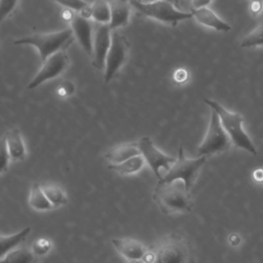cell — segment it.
Instances as JSON below:
<instances>
[{
    "label": "cell",
    "instance_id": "obj_1",
    "mask_svg": "<svg viewBox=\"0 0 263 263\" xmlns=\"http://www.w3.org/2000/svg\"><path fill=\"white\" fill-rule=\"evenodd\" d=\"M153 198L164 214L189 213L193 209V200L183 181L157 182Z\"/></svg>",
    "mask_w": 263,
    "mask_h": 263
},
{
    "label": "cell",
    "instance_id": "obj_2",
    "mask_svg": "<svg viewBox=\"0 0 263 263\" xmlns=\"http://www.w3.org/2000/svg\"><path fill=\"white\" fill-rule=\"evenodd\" d=\"M75 40L71 29H65L51 33H37L22 37L13 41L16 45H32L39 52V58L46 61L52 54L66 50Z\"/></svg>",
    "mask_w": 263,
    "mask_h": 263
},
{
    "label": "cell",
    "instance_id": "obj_3",
    "mask_svg": "<svg viewBox=\"0 0 263 263\" xmlns=\"http://www.w3.org/2000/svg\"><path fill=\"white\" fill-rule=\"evenodd\" d=\"M204 103L209 107H211V109L215 110L218 113L221 123L224 129L226 130L227 135L229 136L232 144L237 148L243 149L249 153L256 155L257 150L252 140L243 129L242 116L239 113L230 112L229 110L225 109L222 105H220L217 101L204 99Z\"/></svg>",
    "mask_w": 263,
    "mask_h": 263
},
{
    "label": "cell",
    "instance_id": "obj_4",
    "mask_svg": "<svg viewBox=\"0 0 263 263\" xmlns=\"http://www.w3.org/2000/svg\"><path fill=\"white\" fill-rule=\"evenodd\" d=\"M129 3L140 14L173 27L177 26L181 21L192 17L191 12L179 10L172 2L166 0H157L149 3L140 0H129Z\"/></svg>",
    "mask_w": 263,
    "mask_h": 263
},
{
    "label": "cell",
    "instance_id": "obj_5",
    "mask_svg": "<svg viewBox=\"0 0 263 263\" xmlns=\"http://www.w3.org/2000/svg\"><path fill=\"white\" fill-rule=\"evenodd\" d=\"M153 263H194L192 248L180 234H170L154 252Z\"/></svg>",
    "mask_w": 263,
    "mask_h": 263
},
{
    "label": "cell",
    "instance_id": "obj_6",
    "mask_svg": "<svg viewBox=\"0 0 263 263\" xmlns=\"http://www.w3.org/2000/svg\"><path fill=\"white\" fill-rule=\"evenodd\" d=\"M205 156H197L196 158H187L184 154L183 147L180 146L178 157L171 170L158 182H173L176 180L183 181L186 188L190 191L198 178L199 172L205 163Z\"/></svg>",
    "mask_w": 263,
    "mask_h": 263
},
{
    "label": "cell",
    "instance_id": "obj_7",
    "mask_svg": "<svg viewBox=\"0 0 263 263\" xmlns=\"http://www.w3.org/2000/svg\"><path fill=\"white\" fill-rule=\"evenodd\" d=\"M232 142L224 129L218 113L212 109L206 134L197 148L198 156H209L229 150Z\"/></svg>",
    "mask_w": 263,
    "mask_h": 263
},
{
    "label": "cell",
    "instance_id": "obj_8",
    "mask_svg": "<svg viewBox=\"0 0 263 263\" xmlns=\"http://www.w3.org/2000/svg\"><path fill=\"white\" fill-rule=\"evenodd\" d=\"M129 49L130 45L126 37L118 31H112L111 45L107 53L104 69V81L106 84L117 76L128 59Z\"/></svg>",
    "mask_w": 263,
    "mask_h": 263
},
{
    "label": "cell",
    "instance_id": "obj_9",
    "mask_svg": "<svg viewBox=\"0 0 263 263\" xmlns=\"http://www.w3.org/2000/svg\"><path fill=\"white\" fill-rule=\"evenodd\" d=\"M138 145L145 162L149 165L157 180H161L176 162L177 157L170 156L160 151L149 137L141 138Z\"/></svg>",
    "mask_w": 263,
    "mask_h": 263
},
{
    "label": "cell",
    "instance_id": "obj_10",
    "mask_svg": "<svg viewBox=\"0 0 263 263\" xmlns=\"http://www.w3.org/2000/svg\"><path fill=\"white\" fill-rule=\"evenodd\" d=\"M70 63L66 51H59L43 62L41 68L28 84L29 89H34L40 84L60 76L68 68Z\"/></svg>",
    "mask_w": 263,
    "mask_h": 263
},
{
    "label": "cell",
    "instance_id": "obj_11",
    "mask_svg": "<svg viewBox=\"0 0 263 263\" xmlns=\"http://www.w3.org/2000/svg\"><path fill=\"white\" fill-rule=\"evenodd\" d=\"M93 26V46L91 63L96 69L104 70L107 53L111 45L112 30L110 29L109 25L95 23Z\"/></svg>",
    "mask_w": 263,
    "mask_h": 263
},
{
    "label": "cell",
    "instance_id": "obj_12",
    "mask_svg": "<svg viewBox=\"0 0 263 263\" xmlns=\"http://www.w3.org/2000/svg\"><path fill=\"white\" fill-rule=\"evenodd\" d=\"M71 24V30L75 39L79 42L82 49L88 57L92 55L93 46V27L89 18H86L78 13L74 15Z\"/></svg>",
    "mask_w": 263,
    "mask_h": 263
},
{
    "label": "cell",
    "instance_id": "obj_13",
    "mask_svg": "<svg viewBox=\"0 0 263 263\" xmlns=\"http://www.w3.org/2000/svg\"><path fill=\"white\" fill-rule=\"evenodd\" d=\"M112 245L114 249L128 261L142 260L147 253L146 247L141 241L130 237L113 238Z\"/></svg>",
    "mask_w": 263,
    "mask_h": 263
},
{
    "label": "cell",
    "instance_id": "obj_14",
    "mask_svg": "<svg viewBox=\"0 0 263 263\" xmlns=\"http://www.w3.org/2000/svg\"><path fill=\"white\" fill-rule=\"evenodd\" d=\"M192 17H194L197 23L212 28L218 32H229L231 30V26L221 20L212 9L209 7H202V8H191Z\"/></svg>",
    "mask_w": 263,
    "mask_h": 263
},
{
    "label": "cell",
    "instance_id": "obj_15",
    "mask_svg": "<svg viewBox=\"0 0 263 263\" xmlns=\"http://www.w3.org/2000/svg\"><path fill=\"white\" fill-rule=\"evenodd\" d=\"M109 4L111 9L110 29L115 31L120 27L126 26L130 16V3L127 0H111Z\"/></svg>",
    "mask_w": 263,
    "mask_h": 263
},
{
    "label": "cell",
    "instance_id": "obj_16",
    "mask_svg": "<svg viewBox=\"0 0 263 263\" xmlns=\"http://www.w3.org/2000/svg\"><path fill=\"white\" fill-rule=\"evenodd\" d=\"M140 154L141 152L138 143H124L113 146L107 150L105 153V158L109 160L111 164H116Z\"/></svg>",
    "mask_w": 263,
    "mask_h": 263
},
{
    "label": "cell",
    "instance_id": "obj_17",
    "mask_svg": "<svg viewBox=\"0 0 263 263\" xmlns=\"http://www.w3.org/2000/svg\"><path fill=\"white\" fill-rule=\"evenodd\" d=\"M4 139L11 157V160H23L26 156V146L24 144L20 129L11 128L6 132Z\"/></svg>",
    "mask_w": 263,
    "mask_h": 263
},
{
    "label": "cell",
    "instance_id": "obj_18",
    "mask_svg": "<svg viewBox=\"0 0 263 263\" xmlns=\"http://www.w3.org/2000/svg\"><path fill=\"white\" fill-rule=\"evenodd\" d=\"M29 204L36 211H49L53 209V205L46 197L42 186L37 183H34L30 189Z\"/></svg>",
    "mask_w": 263,
    "mask_h": 263
},
{
    "label": "cell",
    "instance_id": "obj_19",
    "mask_svg": "<svg viewBox=\"0 0 263 263\" xmlns=\"http://www.w3.org/2000/svg\"><path fill=\"white\" fill-rule=\"evenodd\" d=\"M145 159L140 154L137 156H134L121 163L116 164H110L109 168L118 173L119 175H134L140 172L144 165H145Z\"/></svg>",
    "mask_w": 263,
    "mask_h": 263
},
{
    "label": "cell",
    "instance_id": "obj_20",
    "mask_svg": "<svg viewBox=\"0 0 263 263\" xmlns=\"http://www.w3.org/2000/svg\"><path fill=\"white\" fill-rule=\"evenodd\" d=\"M30 232L31 228L26 227L16 233L9 235H1V257L7 254L8 252L16 249L28 237Z\"/></svg>",
    "mask_w": 263,
    "mask_h": 263
},
{
    "label": "cell",
    "instance_id": "obj_21",
    "mask_svg": "<svg viewBox=\"0 0 263 263\" xmlns=\"http://www.w3.org/2000/svg\"><path fill=\"white\" fill-rule=\"evenodd\" d=\"M96 24L109 25L111 21L110 4L106 0H95L91 3V16Z\"/></svg>",
    "mask_w": 263,
    "mask_h": 263
},
{
    "label": "cell",
    "instance_id": "obj_22",
    "mask_svg": "<svg viewBox=\"0 0 263 263\" xmlns=\"http://www.w3.org/2000/svg\"><path fill=\"white\" fill-rule=\"evenodd\" d=\"M34 253L27 248H16L1 257L0 263H33Z\"/></svg>",
    "mask_w": 263,
    "mask_h": 263
},
{
    "label": "cell",
    "instance_id": "obj_23",
    "mask_svg": "<svg viewBox=\"0 0 263 263\" xmlns=\"http://www.w3.org/2000/svg\"><path fill=\"white\" fill-rule=\"evenodd\" d=\"M42 189L50 201V203L53 205V208L62 206L67 202V195L65 191L57 184H44L41 185Z\"/></svg>",
    "mask_w": 263,
    "mask_h": 263
},
{
    "label": "cell",
    "instance_id": "obj_24",
    "mask_svg": "<svg viewBox=\"0 0 263 263\" xmlns=\"http://www.w3.org/2000/svg\"><path fill=\"white\" fill-rule=\"evenodd\" d=\"M57 3L65 6L67 9L73 10L76 13L90 18L91 16V4L87 3L84 0H53Z\"/></svg>",
    "mask_w": 263,
    "mask_h": 263
},
{
    "label": "cell",
    "instance_id": "obj_25",
    "mask_svg": "<svg viewBox=\"0 0 263 263\" xmlns=\"http://www.w3.org/2000/svg\"><path fill=\"white\" fill-rule=\"evenodd\" d=\"M263 45V24H260L255 30L248 34L240 42V46L245 48Z\"/></svg>",
    "mask_w": 263,
    "mask_h": 263
},
{
    "label": "cell",
    "instance_id": "obj_26",
    "mask_svg": "<svg viewBox=\"0 0 263 263\" xmlns=\"http://www.w3.org/2000/svg\"><path fill=\"white\" fill-rule=\"evenodd\" d=\"M18 0H0V17L4 21L9 17L16 9Z\"/></svg>",
    "mask_w": 263,
    "mask_h": 263
},
{
    "label": "cell",
    "instance_id": "obj_27",
    "mask_svg": "<svg viewBox=\"0 0 263 263\" xmlns=\"http://www.w3.org/2000/svg\"><path fill=\"white\" fill-rule=\"evenodd\" d=\"M10 159H11V157H10V154H9V151L7 148V144L3 137L2 141H1V173H4L7 170Z\"/></svg>",
    "mask_w": 263,
    "mask_h": 263
},
{
    "label": "cell",
    "instance_id": "obj_28",
    "mask_svg": "<svg viewBox=\"0 0 263 263\" xmlns=\"http://www.w3.org/2000/svg\"><path fill=\"white\" fill-rule=\"evenodd\" d=\"M50 249V242L46 239H39L33 247L34 255H44Z\"/></svg>",
    "mask_w": 263,
    "mask_h": 263
},
{
    "label": "cell",
    "instance_id": "obj_29",
    "mask_svg": "<svg viewBox=\"0 0 263 263\" xmlns=\"http://www.w3.org/2000/svg\"><path fill=\"white\" fill-rule=\"evenodd\" d=\"M75 91V86L74 84L69 81V80H66L64 81L63 83H61L60 87L58 88L57 92L59 93V96L61 97H69L71 95H73V92Z\"/></svg>",
    "mask_w": 263,
    "mask_h": 263
},
{
    "label": "cell",
    "instance_id": "obj_30",
    "mask_svg": "<svg viewBox=\"0 0 263 263\" xmlns=\"http://www.w3.org/2000/svg\"><path fill=\"white\" fill-rule=\"evenodd\" d=\"M263 10V0H252L250 3V11L255 16H260Z\"/></svg>",
    "mask_w": 263,
    "mask_h": 263
},
{
    "label": "cell",
    "instance_id": "obj_31",
    "mask_svg": "<svg viewBox=\"0 0 263 263\" xmlns=\"http://www.w3.org/2000/svg\"><path fill=\"white\" fill-rule=\"evenodd\" d=\"M187 77H188V73L185 69H177L174 73V80L179 83L186 81Z\"/></svg>",
    "mask_w": 263,
    "mask_h": 263
},
{
    "label": "cell",
    "instance_id": "obj_32",
    "mask_svg": "<svg viewBox=\"0 0 263 263\" xmlns=\"http://www.w3.org/2000/svg\"><path fill=\"white\" fill-rule=\"evenodd\" d=\"M212 2V0H191L192 8H202V7H208V5Z\"/></svg>",
    "mask_w": 263,
    "mask_h": 263
},
{
    "label": "cell",
    "instance_id": "obj_33",
    "mask_svg": "<svg viewBox=\"0 0 263 263\" xmlns=\"http://www.w3.org/2000/svg\"><path fill=\"white\" fill-rule=\"evenodd\" d=\"M76 14V12H74L73 10H70V9H65L63 12H62V17L65 20V21H72V18L74 17V15Z\"/></svg>",
    "mask_w": 263,
    "mask_h": 263
},
{
    "label": "cell",
    "instance_id": "obj_34",
    "mask_svg": "<svg viewBox=\"0 0 263 263\" xmlns=\"http://www.w3.org/2000/svg\"><path fill=\"white\" fill-rule=\"evenodd\" d=\"M254 179L258 182H262L263 181V170L262 168H258L254 172Z\"/></svg>",
    "mask_w": 263,
    "mask_h": 263
},
{
    "label": "cell",
    "instance_id": "obj_35",
    "mask_svg": "<svg viewBox=\"0 0 263 263\" xmlns=\"http://www.w3.org/2000/svg\"><path fill=\"white\" fill-rule=\"evenodd\" d=\"M140 1L145 2V3H149V2H154V1H157V0H140ZM166 1L172 2L174 5H180V3H181V1H179V0H166Z\"/></svg>",
    "mask_w": 263,
    "mask_h": 263
},
{
    "label": "cell",
    "instance_id": "obj_36",
    "mask_svg": "<svg viewBox=\"0 0 263 263\" xmlns=\"http://www.w3.org/2000/svg\"><path fill=\"white\" fill-rule=\"evenodd\" d=\"M129 263H147L144 260H134V261H129Z\"/></svg>",
    "mask_w": 263,
    "mask_h": 263
},
{
    "label": "cell",
    "instance_id": "obj_37",
    "mask_svg": "<svg viewBox=\"0 0 263 263\" xmlns=\"http://www.w3.org/2000/svg\"><path fill=\"white\" fill-rule=\"evenodd\" d=\"M259 20H260V24H263V10H262V13L259 16Z\"/></svg>",
    "mask_w": 263,
    "mask_h": 263
},
{
    "label": "cell",
    "instance_id": "obj_38",
    "mask_svg": "<svg viewBox=\"0 0 263 263\" xmlns=\"http://www.w3.org/2000/svg\"><path fill=\"white\" fill-rule=\"evenodd\" d=\"M179 1H181V0H179Z\"/></svg>",
    "mask_w": 263,
    "mask_h": 263
}]
</instances>
